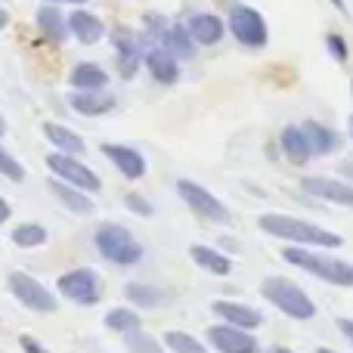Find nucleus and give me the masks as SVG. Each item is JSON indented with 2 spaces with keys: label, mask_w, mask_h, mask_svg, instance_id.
Listing matches in <instances>:
<instances>
[{
  "label": "nucleus",
  "mask_w": 353,
  "mask_h": 353,
  "mask_svg": "<svg viewBox=\"0 0 353 353\" xmlns=\"http://www.w3.org/2000/svg\"><path fill=\"white\" fill-rule=\"evenodd\" d=\"M143 65H146V72L152 74L155 84L171 87V84H176V81H180V59L168 53L165 47L146 50V56H143Z\"/></svg>",
  "instance_id": "a211bd4d"
},
{
  "label": "nucleus",
  "mask_w": 353,
  "mask_h": 353,
  "mask_svg": "<svg viewBox=\"0 0 353 353\" xmlns=\"http://www.w3.org/2000/svg\"><path fill=\"white\" fill-rule=\"evenodd\" d=\"M10 292H12V298L19 301L22 307H28L31 313H53L56 307H59V301H56V294L50 292L47 285H41V282L34 279V276H28V273H10Z\"/></svg>",
  "instance_id": "9d476101"
},
{
  "label": "nucleus",
  "mask_w": 353,
  "mask_h": 353,
  "mask_svg": "<svg viewBox=\"0 0 353 353\" xmlns=\"http://www.w3.org/2000/svg\"><path fill=\"white\" fill-rule=\"evenodd\" d=\"M347 134H350V143H353V115L347 118Z\"/></svg>",
  "instance_id": "79ce46f5"
},
{
  "label": "nucleus",
  "mask_w": 353,
  "mask_h": 353,
  "mask_svg": "<svg viewBox=\"0 0 353 353\" xmlns=\"http://www.w3.org/2000/svg\"><path fill=\"white\" fill-rule=\"evenodd\" d=\"M350 90H353V81H350Z\"/></svg>",
  "instance_id": "49530a36"
},
{
  "label": "nucleus",
  "mask_w": 353,
  "mask_h": 353,
  "mask_svg": "<svg viewBox=\"0 0 353 353\" xmlns=\"http://www.w3.org/2000/svg\"><path fill=\"white\" fill-rule=\"evenodd\" d=\"M301 192L310 195V199L329 201V205L350 208L353 211V183L341 180V176H323V174L301 176Z\"/></svg>",
  "instance_id": "9b49d317"
},
{
  "label": "nucleus",
  "mask_w": 353,
  "mask_h": 353,
  "mask_svg": "<svg viewBox=\"0 0 353 353\" xmlns=\"http://www.w3.org/2000/svg\"><path fill=\"white\" fill-rule=\"evenodd\" d=\"M183 28L189 31V37L195 41V47H217L226 37V19L217 16V12L199 10L183 22Z\"/></svg>",
  "instance_id": "ddd939ff"
},
{
  "label": "nucleus",
  "mask_w": 353,
  "mask_h": 353,
  "mask_svg": "<svg viewBox=\"0 0 353 353\" xmlns=\"http://www.w3.org/2000/svg\"><path fill=\"white\" fill-rule=\"evenodd\" d=\"M270 353H294V350H288V347H273Z\"/></svg>",
  "instance_id": "37998d69"
},
{
  "label": "nucleus",
  "mask_w": 353,
  "mask_h": 353,
  "mask_svg": "<svg viewBox=\"0 0 353 353\" xmlns=\"http://www.w3.org/2000/svg\"><path fill=\"white\" fill-rule=\"evenodd\" d=\"M37 31H41L50 43L59 47V43H65V37H68V16L59 10V6L43 3L41 10H37Z\"/></svg>",
  "instance_id": "4be33fe9"
},
{
  "label": "nucleus",
  "mask_w": 353,
  "mask_h": 353,
  "mask_svg": "<svg viewBox=\"0 0 353 353\" xmlns=\"http://www.w3.org/2000/svg\"><path fill=\"white\" fill-rule=\"evenodd\" d=\"M68 105L84 118H99V115L115 112L118 99L112 97L109 90H74L72 97H68Z\"/></svg>",
  "instance_id": "6ab92c4d"
},
{
  "label": "nucleus",
  "mask_w": 353,
  "mask_h": 353,
  "mask_svg": "<svg viewBox=\"0 0 353 353\" xmlns=\"http://www.w3.org/2000/svg\"><path fill=\"white\" fill-rule=\"evenodd\" d=\"M19 344H22V350H25V353H50L47 347H43V344H37L34 338H28V335H25Z\"/></svg>",
  "instance_id": "f704fd0d"
},
{
  "label": "nucleus",
  "mask_w": 353,
  "mask_h": 353,
  "mask_svg": "<svg viewBox=\"0 0 353 353\" xmlns=\"http://www.w3.org/2000/svg\"><path fill=\"white\" fill-rule=\"evenodd\" d=\"M279 149L294 168H304L313 161V152H310V143L304 137V128L301 124H285L279 130Z\"/></svg>",
  "instance_id": "aec40b11"
},
{
  "label": "nucleus",
  "mask_w": 353,
  "mask_h": 353,
  "mask_svg": "<svg viewBox=\"0 0 353 353\" xmlns=\"http://www.w3.org/2000/svg\"><path fill=\"white\" fill-rule=\"evenodd\" d=\"M68 84H72V90H105L109 87V72L99 62H78L68 72Z\"/></svg>",
  "instance_id": "b1692460"
},
{
  "label": "nucleus",
  "mask_w": 353,
  "mask_h": 353,
  "mask_svg": "<svg viewBox=\"0 0 353 353\" xmlns=\"http://www.w3.org/2000/svg\"><path fill=\"white\" fill-rule=\"evenodd\" d=\"M211 310L217 313V319H220V323H226V325H236V329H245V332L257 329V325L263 323L261 310H254V307L242 304V301H214V304H211Z\"/></svg>",
  "instance_id": "f3484780"
},
{
  "label": "nucleus",
  "mask_w": 353,
  "mask_h": 353,
  "mask_svg": "<svg viewBox=\"0 0 353 353\" xmlns=\"http://www.w3.org/2000/svg\"><path fill=\"white\" fill-rule=\"evenodd\" d=\"M226 34L245 50H267L270 43V25L261 10L248 3H236L226 12Z\"/></svg>",
  "instance_id": "39448f33"
},
{
  "label": "nucleus",
  "mask_w": 353,
  "mask_h": 353,
  "mask_svg": "<svg viewBox=\"0 0 353 353\" xmlns=\"http://www.w3.org/2000/svg\"><path fill=\"white\" fill-rule=\"evenodd\" d=\"M208 341L220 353H261V344H257V338L251 332L226 325V323L208 325Z\"/></svg>",
  "instance_id": "f8f14e48"
},
{
  "label": "nucleus",
  "mask_w": 353,
  "mask_h": 353,
  "mask_svg": "<svg viewBox=\"0 0 353 353\" xmlns=\"http://www.w3.org/2000/svg\"><path fill=\"white\" fill-rule=\"evenodd\" d=\"M43 137H47L50 146H56V152H62V155H74V159H81V155L87 152L84 137L74 134L72 128H62V124H56V121L43 124Z\"/></svg>",
  "instance_id": "5701e85b"
},
{
  "label": "nucleus",
  "mask_w": 353,
  "mask_h": 353,
  "mask_svg": "<svg viewBox=\"0 0 353 353\" xmlns=\"http://www.w3.org/2000/svg\"><path fill=\"white\" fill-rule=\"evenodd\" d=\"M338 332L347 338V344L353 347V319H338Z\"/></svg>",
  "instance_id": "c9c22d12"
},
{
  "label": "nucleus",
  "mask_w": 353,
  "mask_h": 353,
  "mask_svg": "<svg viewBox=\"0 0 353 353\" xmlns=\"http://www.w3.org/2000/svg\"><path fill=\"white\" fill-rule=\"evenodd\" d=\"M10 214H12L10 201H6V199H3V195H0V223H6V220H10Z\"/></svg>",
  "instance_id": "4c0bfd02"
},
{
  "label": "nucleus",
  "mask_w": 353,
  "mask_h": 353,
  "mask_svg": "<svg viewBox=\"0 0 353 353\" xmlns=\"http://www.w3.org/2000/svg\"><path fill=\"white\" fill-rule=\"evenodd\" d=\"M56 288H59V294L65 301H72V304L93 307V304H99V298H103V276L90 267H78V270L62 273L59 282H56Z\"/></svg>",
  "instance_id": "0eeeda50"
},
{
  "label": "nucleus",
  "mask_w": 353,
  "mask_h": 353,
  "mask_svg": "<svg viewBox=\"0 0 353 353\" xmlns=\"http://www.w3.org/2000/svg\"><path fill=\"white\" fill-rule=\"evenodd\" d=\"M329 3H332V6H335V10H338V12H347V3H344V0H329Z\"/></svg>",
  "instance_id": "a19ab883"
},
{
  "label": "nucleus",
  "mask_w": 353,
  "mask_h": 353,
  "mask_svg": "<svg viewBox=\"0 0 353 353\" xmlns=\"http://www.w3.org/2000/svg\"><path fill=\"white\" fill-rule=\"evenodd\" d=\"M6 25H10V12H6V10H3V6H0V31H3V28H6Z\"/></svg>",
  "instance_id": "ea45409f"
},
{
  "label": "nucleus",
  "mask_w": 353,
  "mask_h": 353,
  "mask_svg": "<svg viewBox=\"0 0 353 353\" xmlns=\"http://www.w3.org/2000/svg\"><path fill=\"white\" fill-rule=\"evenodd\" d=\"M189 257L195 261V267H201L211 276H230L232 273V257H226L223 251L211 248V245H192Z\"/></svg>",
  "instance_id": "a878e982"
},
{
  "label": "nucleus",
  "mask_w": 353,
  "mask_h": 353,
  "mask_svg": "<svg viewBox=\"0 0 353 353\" xmlns=\"http://www.w3.org/2000/svg\"><path fill=\"white\" fill-rule=\"evenodd\" d=\"M93 245H97L99 257L109 261V263H115V267H137V263L143 261V254H146V248H143L140 239H137L128 226L112 223V220H105V223L97 226V232H93Z\"/></svg>",
  "instance_id": "7ed1b4c3"
},
{
  "label": "nucleus",
  "mask_w": 353,
  "mask_h": 353,
  "mask_svg": "<svg viewBox=\"0 0 353 353\" xmlns=\"http://www.w3.org/2000/svg\"><path fill=\"white\" fill-rule=\"evenodd\" d=\"M257 226L261 232L273 239H282L288 245H301V248H323V251H332V248H341L344 239L338 232L325 230L319 223H310V220H301V217H292V214H261L257 217Z\"/></svg>",
  "instance_id": "f257e3e1"
},
{
  "label": "nucleus",
  "mask_w": 353,
  "mask_h": 353,
  "mask_svg": "<svg viewBox=\"0 0 353 353\" xmlns=\"http://www.w3.org/2000/svg\"><path fill=\"white\" fill-rule=\"evenodd\" d=\"M68 34H72L78 43H84V47H93V43H99L109 31H105V22L97 16V12L78 6V10L68 12Z\"/></svg>",
  "instance_id": "dca6fc26"
},
{
  "label": "nucleus",
  "mask_w": 353,
  "mask_h": 353,
  "mask_svg": "<svg viewBox=\"0 0 353 353\" xmlns=\"http://www.w3.org/2000/svg\"><path fill=\"white\" fill-rule=\"evenodd\" d=\"M0 174H3L6 180H12V183H22L25 180V168L19 165V161L12 159L3 146H0Z\"/></svg>",
  "instance_id": "72a5a7b5"
},
{
  "label": "nucleus",
  "mask_w": 353,
  "mask_h": 353,
  "mask_svg": "<svg viewBox=\"0 0 353 353\" xmlns=\"http://www.w3.org/2000/svg\"><path fill=\"white\" fill-rule=\"evenodd\" d=\"M159 47H165L171 56H176L180 62H189L195 53H199V47H195V41L189 37V31L183 28V22H168L165 31L159 34Z\"/></svg>",
  "instance_id": "412c9836"
},
{
  "label": "nucleus",
  "mask_w": 353,
  "mask_h": 353,
  "mask_svg": "<svg viewBox=\"0 0 353 353\" xmlns=\"http://www.w3.org/2000/svg\"><path fill=\"white\" fill-rule=\"evenodd\" d=\"M47 186H50V192L56 195V201H59L62 208H68L72 214H81V217L93 214V199L87 192H81V189H74V186H68V183L56 180V176L47 183Z\"/></svg>",
  "instance_id": "393cba45"
},
{
  "label": "nucleus",
  "mask_w": 353,
  "mask_h": 353,
  "mask_svg": "<svg viewBox=\"0 0 353 353\" xmlns=\"http://www.w3.org/2000/svg\"><path fill=\"white\" fill-rule=\"evenodd\" d=\"M261 292H263V298H267L276 310L285 313L288 319H301V323H304V319L316 316L313 298L298 285V282L285 279V276H270V279H263Z\"/></svg>",
  "instance_id": "20e7f679"
},
{
  "label": "nucleus",
  "mask_w": 353,
  "mask_h": 353,
  "mask_svg": "<svg viewBox=\"0 0 353 353\" xmlns=\"http://www.w3.org/2000/svg\"><path fill=\"white\" fill-rule=\"evenodd\" d=\"M176 195L183 199V205L195 214L199 220H208V223H232V214L211 189H205L195 180H176Z\"/></svg>",
  "instance_id": "423d86ee"
},
{
  "label": "nucleus",
  "mask_w": 353,
  "mask_h": 353,
  "mask_svg": "<svg viewBox=\"0 0 353 353\" xmlns=\"http://www.w3.org/2000/svg\"><path fill=\"white\" fill-rule=\"evenodd\" d=\"M124 208H128L130 214H137V217H152V214H155V205L146 199V195H140V192H128V195H124Z\"/></svg>",
  "instance_id": "473e14b6"
},
{
  "label": "nucleus",
  "mask_w": 353,
  "mask_h": 353,
  "mask_svg": "<svg viewBox=\"0 0 353 353\" xmlns=\"http://www.w3.org/2000/svg\"><path fill=\"white\" fill-rule=\"evenodd\" d=\"M316 353H341V350H332V347H319Z\"/></svg>",
  "instance_id": "a18cd8bd"
},
{
  "label": "nucleus",
  "mask_w": 353,
  "mask_h": 353,
  "mask_svg": "<svg viewBox=\"0 0 353 353\" xmlns=\"http://www.w3.org/2000/svg\"><path fill=\"white\" fill-rule=\"evenodd\" d=\"M103 155L109 159V165L115 168L124 180H140L146 176V155L137 146H124V143H103Z\"/></svg>",
  "instance_id": "4468645a"
},
{
  "label": "nucleus",
  "mask_w": 353,
  "mask_h": 353,
  "mask_svg": "<svg viewBox=\"0 0 353 353\" xmlns=\"http://www.w3.org/2000/svg\"><path fill=\"white\" fill-rule=\"evenodd\" d=\"M338 171H341V180L353 183V159L350 161H341V168H338Z\"/></svg>",
  "instance_id": "e433bc0d"
},
{
  "label": "nucleus",
  "mask_w": 353,
  "mask_h": 353,
  "mask_svg": "<svg viewBox=\"0 0 353 353\" xmlns=\"http://www.w3.org/2000/svg\"><path fill=\"white\" fill-rule=\"evenodd\" d=\"M6 134V121H3V115H0V137Z\"/></svg>",
  "instance_id": "c03bdc74"
},
{
  "label": "nucleus",
  "mask_w": 353,
  "mask_h": 353,
  "mask_svg": "<svg viewBox=\"0 0 353 353\" xmlns=\"http://www.w3.org/2000/svg\"><path fill=\"white\" fill-rule=\"evenodd\" d=\"M301 128H304V137L310 143L313 159H329V155H338L344 149V137L329 124L316 121V118H307Z\"/></svg>",
  "instance_id": "2eb2a0df"
},
{
  "label": "nucleus",
  "mask_w": 353,
  "mask_h": 353,
  "mask_svg": "<svg viewBox=\"0 0 353 353\" xmlns=\"http://www.w3.org/2000/svg\"><path fill=\"white\" fill-rule=\"evenodd\" d=\"M165 347L171 353H208V347L189 332H165Z\"/></svg>",
  "instance_id": "c756f323"
},
{
  "label": "nucleus",
  "mask_w": 353,
  "mask_h": 353,
  "mask_svg": "<svg viewBox=\"0 0 353 353\" xmlns=\"http://www.w3.org/2000/svg\"><path fill=\"white\" fill-rule=\"evenodd\" d=\"M12 242H16L19 248H41V245L47 242V230H43L41 223H19L16 230H12Z\"/></svg>",
  "instance_id": "c85d7f7f"
},
{
  "label": "nucleus",
  "mask_w": 353,
  "mask_h": 353,
  "mask_svg": "<svg viewBox=\"0 0 353 353\" xmlns=\"http://www.w3.org/2000/svg\"><path fill=\"white\" fill-rule=\"evenodd\" d=\"M109 37H112V47H115L118 74H121L124 81L137 78V72H140V65H143V53H146L140 34H137L134 28H128V25H118V28L109 31Z\"/></svg>",
  "instance_id": "1a4fd4ad"
},
{
  "label": "nucleus",
  "mask_w": 353,
  "mask_h": 353,
  "mask_svg": "<svg viewBox=\"0 0 353 353\" xmlns=\"http://www.w3.org/2000/svg\"><path fill=\"white\" fill-rule=\"evenodd\" d=\"M41 3H53V6H59V3H72V6H84L87 0H41Z\"/></svg>",
  "instance_id": "58836bf2"
},
{
  "label": "nucleus",
  "mask_w": 353,
  "mask_h": 353,
  "mask_svg": "<svg viewBox=\"0 0 353 353\" xmlns=\"http://www.w3.org/2000/svg\"><path fill=\"white\" fill-rule=\"evenodd\" d=\"M124 347H128L130 353H161V344L143 329L128 332V335H124Z\"/></svg>",
  "instance_id": "7c9ffc66"
},
{
  "label": "nucleus",
  "mask_w": 353,
  "mask_h": 353,
  "mask_svg": "<svg viewBox=\"0 0 353 353\" xmlns=\"http://www.w3.org/2000/svg\"><path fill=\"white\" fill-rule=\"evenodd\" d=\"M325 50H329V56L338 62V65L350 62V43L341 31H329V34H325Z\"/></svg>",
  "instance_id": "2f4dec72"
},
{
  "label": "nucleus",
  "mask_w": 353,
  "mask_h": 353,
  "mask_svg": "<svg viewBox=\"0 0 353 353\" xmlns=\"http://www.w3.org/2000/svg\"><path fill=\"white\" fill-rule=\"evenodd\" d=\"M105 329L118 332V335L137 332V329H140V313L130 310V307H115V310L105 313Z\"/></svg>",
  "instance_id": "cd10ccee"
},
{
  "label": "nucleus",
  "mask_w": 353,
  "mask_h": 353,
  "mask_svg": "<svg viewBox=\"0 0 353 353\" xmlns=\"http://www.w3.org/2000/svg\"><path fill=\"white\" fill-rule=\"evenodd\" d=\"M282 257H285L292 267L304 270V273L316 276V279L329 282V285H335V288H353V263L341 261V257H332V251L288 245V248H282Z\"/></svg>",
  "instance_id": "f03ea898"
},
{
  "label": "nucleus",
  "mask_w": 353,
  "mask_h": 353,
  "mask_svg": "<svg viewBox=\"0 0 353 353\" xmlns=\"http://www.w3.org/2000/svg\"><path fill=\"white\" fill-rule=\"evenodd\" d=\"M47 168L53 171L56 180L68 183V186L81 189V192H87V195H93V192H99V189H103V180H99V176L93 174L81 159H74V155L50 152L47 155Z\"/></svg>",
  "instance_id": "6e6552de"
},
{
  "label": "nucleus",
  "mask_w": 353,
  "mask_h": 353,
  "mask_svg": "<svg viewBox=\"0 0 353 353\" xmlns=\"http://www.w3.org/2000/svg\"><path fill=\"white\" fill-rule=\"evenodd\" d=\"M124 298H128L134 307L155 310V307H161L168 301V292L159 285H152V282H128V285H124Z\"/></svg>",
  "instance_id": "bb28decb"
}]
</instances>
